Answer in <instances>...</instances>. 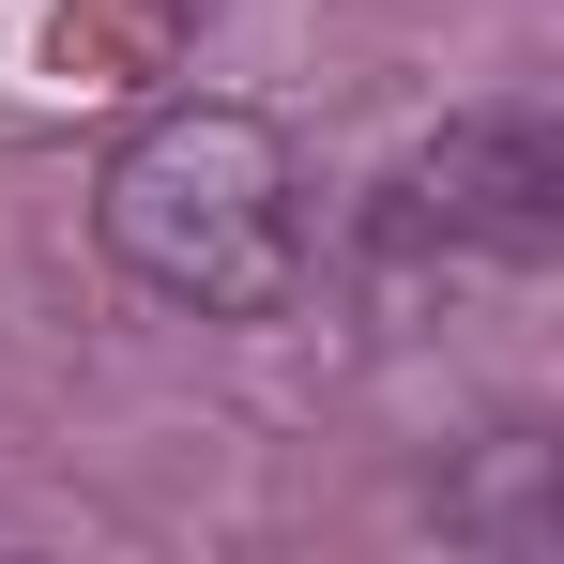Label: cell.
<instances>
[{"instance_id": "1", "label": "cell", "mask_w": 564, "mask_h": 564, "mask_svg": "<svg viewBox=\"0 0 564 564\" xmlns=\"http://www.w3.org/2000/svg\"><path fill=\"white\" fill-rule=\"evenodd\" d=\"M107 260L153 290V305H198V321H275L305 290V169L260 107H153L93 184Z\"/></svg>"}, {"instance_id": "2", "label": "cell", "mask_w": 564, "mask_h": 564, "mask_svg": "<svg viewBox=\"0 0 564 564\" xmlns=\"http://www.w3.org/2000/svg\"><path fill=\"white\" fill-rule=\"evenodd\" d=\"M381 260H550L564 245V138L534 107H473L427 153H397V184L367 198Z\"/></svg>"}]
</instances>
